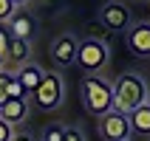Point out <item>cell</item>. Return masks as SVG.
I'll return each mask as SVG.
<instances>
[{
  "label": "cell",
  "instance_id": "obj_1",
  "mask_svg": "<svg viewBox=\"0 0 150 141\" xmlns=\"http://www.w3.org/2000/svg\"><path fill=\"white\" fill-rule=\"evenodd\" d=\"M150 90H147V82L136 74H119L113 79V110L130 116L136 107H142L147 102Z\"/></svg>",
  "mask_w": 150,
  "mask_h": 141
},
{
  "label": "cell",
  "instance_id": "obj_2",
  "mask_svg": "<svg viewBox=\"0 0 150 141\" xmlns=\"http://www.w3.org/2000/svg\"><path fill=\"white\" fill-rule=\"evenodd\" d=\"M79 90H82V105L91 116H105L113 110V85L102 79L99 74H88Z\"/></svg>",
  "mask_w": 150,
  "mask_h": 141
},
{
  "label": "cell",
  "instance_id": "obj_3",
  "mask_svg": "<svg viewBox=\"0 0 150 141\" xmlns=\"http://www.w3.org/2000/svg\"><path fill=\"white\" fill-rule=\"evenodd\" d=\"M76 65L88 71V74H99L102 68L110 65V48L105 45V40H96V37H88V40L79 42V51H76Z\"/></svg>",
  "mask_w": 150,
  "mask_h": 141
},
{
  "label": "cell",
  "instance_id": "obj_4",
  "mask_svg": "<svg viewBox=\"0 0 150 141\" xmlns=\"http://www.w3.org/2000/svg\"><path fill=\"white\" fill-rule=\"evenodd\" d=\"M62 96H65V85H62V76L57 74V71H45V76H42L40 88L31 93L34 105L40 110H54L62 105Z\"/></svg>",
  "mask_w": 150,
  "mask_h": 141
},
{
  "label": "cell",
  "instance_id": "obj_5",
  "mask_svg": "<svg viewBox=\"0 0 150 141\" xmlns=\"http://www.w3.org/2000/svg\"><path fill=\"white\" fill-rule=\"evenodd\" d=\"M99 135L105 141H122V138H130L133 130H130V119L119 110H110L105 116H99Z\"/></svg>",
  "mask_w": 150,
  "mask_h": 141
},
{
  "label": "cell",
  "instance_id": "obj_6",
  "mask_svg": "<svg viewBox=\"0 0 150 141\" xmlns=\"http://www.w3.org/2000/svg\"><path fill=\"white\" fill-rule=\"evenodd\" d=\"M76 51H79V40L74 34H59L57 40L51 42V59L57 68H68L76 62Z\"/></svg>",
  "mask_w": 150,
  "mask_h": 141
},
{
  "label": "cell",
  "instance_id": "obj_7",
  "mask_svg": "<svg viewBox=\"0 0 150 141\" xmlns=\"http://www.w3.org/2000/svg\"><path fill=\"white\" fill-rule=\"evenodd\" d=\"M99 25H105V31H125L130 28V11L122 3H105L99 8Z\"/></svg>",
  "mask_w": 150,
  "mask_h": 141
},
{
  "label": "cell",
  "instance_id": "obj_8",
  "mask_svg": "<svg viewBox=\"0 0 150 141\" xmlns=\"http://www.w3.org/2000/svg\"><path fill=\"white\" fill-rule=\"evenodd\" d=\"M127 48H130V54H136V57L147 59L150 57V23L144 20V23H136L127 28Z\"/></svg>",
  "mask_w": 150,
  "mask_h": 141
},
{
  "label": "cell",
  "instance_id": "obj_9",
  "mask_svg": "<svg viewBox=\"0 0 150 141\" xmlns=\"http://www.w3.org/2000/svg\"><path fill=\"white\" fill-rule=\"evenodd\" d=\"M6 28H8L11 37H17V40H31V34H34V17L28 14V11H20V8H17L14 14L8 17Z\"/></svg>",
  "mask_w": 150,
  "mask_h": 141
},
{
  "label": "cell",
  "instance_id": "obj_10",
  "mask_svg": "<svg viewBox=\"0 0 150 141\" xmlns=\"http://www.w3.org/2000/svg\"><path fill=\"white\" fill-rule=\"evenodd\" d=\"M25 116H28V102L25 99H6L0 105V119H3L6 124H11V127L25 121Z\"/></svg>",
  "mask_w": 150,
  "mask_h": 141
},
{
  "label": "cell",
  "instance_id": "obj_11",
  "mask_svg": "<svg viewBox=\"0 0 150 141\" xmlns=\"http://www.w3.org/2000/svg\"><path fill=\"white\" fill-rule=\"evenodd\" d=\"M28 59H31V45H28V40H17V37H11L8 51H6V57H3V68H6L8 62H14L17 68H23Z\"/></svg>",
  "mask_w": 150,
  "mask_h": 141
},
{
  "label": "cell",
  "instance_id": "obj_12",
  "mask_svg": "<svg viewBox=\"0 0 150 141\" xmlns=\"http://www.w3.org/2000/svg\"><path fill=\"white\" fill-rule=\"evenodd\" d=\"M17 79H20V85L25 88V93L31 96L37 88H40V82H42V76H45V71H42L40 65H34V62H25L23 68H17Z\"/></svg>",
  "mask_w": 150,
  "mask_h": 141
},
{
  "label": "cell",
  "instance_id": "obj_13",
  "mask_svg": "<svg viewBox=\"0 0 150 141\" xmlns=\"http://www.w3.org/2000/svg\"><path fill=\"white\" fill-rule=\"evenodd\" d=\"M127 119H130V130H133V135L150 138V105H147V102H144L142 107H136Z\"/></svg>",
  "mask_w": 150,
  "mask_h": 141
},
{
  "label": "cell",
  "instance_id": "obj_14",
  "mask_svg": "<svg viewBox=\"0 0 150 141\" xmlns=\"http://www.w3.org/2000/svg\"><path fill=\"white\" fill-rule=\"evenodd\" d=\"M6 93H8V99H25V96H28V93H25V88L20 85V79H17L14 74H11V79H8Z\"/></svg>",
  "mask_w": 150,
  "mask_h": 141
},
{
  "label": "cell",
  "instance_id": "obj_15",
  "mask_svg": "<svg viewBox=\"0 0 150 141\" xmlns=\"http://www.w3.org/2000/svg\"><path fill=\"white\" fill-rule=\"evenodd\" d=\"M62 135H65V127L48 124V127H45V133H42V141H62Z\"/></svg>",
  "mask_w": 150,
  "mask_h": 141
},
{
  "label": "cell",
  "instance_id": "obj_16",
  "mask_svg": "<svg viewBox=\"0 0 150 141\" xmlns=\"http://www.w3.org/2000/svg\"><path fill=\"white\" fill-rule=\"evenodd\" d=\"M17 8L20 6H17L14 0H0V23H8V17L14 14Z\"/></svg>",
  "mask_w": 150,
  "mask_h": 141
},
{
  "label": "cell",
  "instance_id": "obj_17",
  "mask_svg": "<svg viewBox=\"0 0 150 141\" xmlns=\"http://www.w3.org/2000/svg\"><path fill=\"white\" fill-rule=\"evenodd\" d=\"M8 42H11L8 28H0V62H3V57H6V51H8Z\"/></svg>",
  "mask_w": 150,
  "mask_h": 141
},
{
  "label": "cell",
  "instance_id": "obj_18",
  "mask_svg": "<svg viewBox=\"0 0 150 141\" xmlns=\"http://www.w3.org/2000/svg\"><path fill=\"white\" fill-rule=\"evenodd\" d=\"M8 79H11V74H8V71H0V105H3V102L8 99V93H6Z\"/></svg>",
  "mask_w": 150,
  "mask_h": 141
},
{
  "label": "cell",
  "instance_id": "obj_19",
  "mask_svg": "<svg viewBox=\"0 0 150 141\" xmlns=\"http://www.w3.org/2000/svg\"><path fill=\"white\" fill-rule=\"evenodd\" d=\"M62 141H85V135H82V130H79V127H65Z\"/></svg>",
  "mask_w": 150,
  "mask_h": 141
},
{
  "label": "cell",
  "instance_id": "obj_20",
  "mask_svg": "<svg viewBox=\"0 0 150 141\" xmlns=\"http://www.w3.org/2000/svg\"><path fill=\"white\" fill-rule=\"evenodd\" d=\"M11 135H14V127L0 119V141H11Z\"/></svg>",
  "mask_w": 150,
  "mask_h": 141
},
{
  "label": "cell",
  "instance_id": "obj_21",
  "mask_svg": "<svg viewBox=\"0 0 150 141\" xmlns=\"http://www.w3.org/2000/svg\"><path fill=\"white\" fill-rule=\"evenodd\" d=\"M11 141H34V135L31 133H14V135H11Z\"/></svg>",
  "mask_w": 150,
  "mask_h": 141
},
{
  "label": "cell",
  "instance_id": "obj_22",
  "mask_svg": "<svg viewBox=\"0 0 150 141\" xmlns=\"http://www.w3.org/2000/svg\"><path fill=\"white\" fill-rule=\"evenodd\" d=\"M14 3H17V6H23V3H28V0H14Z\"/></svg>",
  "mask_w": 150,
  "mask_h": 141
},
{
  "label": "cell",
  "instance_id": "obj_23",
  "mask_svg": "<svg viewBox=\"0 0 150 141\" xmlns=\"http://www.w3.org/2000/svg\"><path fill=\"white\" fill-rule=\"evenodd\" d=\"M147 105H150V96H147Z\"/></svg>",
  "mask_w": 150,
  "mask_h": 141
},
{
  "label": "cell",
  "instance_id": "obj_24",
  "mask_svg": "<svg viewBox=\"0 0 150 141\" xmlns=\"http://www.w3.org/2000/svg\"><path fill=\"white\" fill-rule=\"evenodd\" d=\"M122 141H130V138H122Z\"/></svg>",
  "mask_w": 150,
  "mask_h": 141
}]
</instances>
